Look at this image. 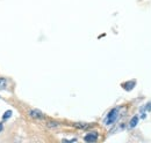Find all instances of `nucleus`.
Here are the masks:
<instances>
[{
    "label": "nucleus",
    "instance_id": "1",
    "mask_svg": "<svg viewBox=\"0 0 151 143\" xmlns=\"http://www.w3.org/2000/svg\"><path fill=\"white\" fill-rule=\"evenodd\" d=\"M119 114H120V110H119V108H112V110L108 112V114H107V117H106V119H105V125H107V126L113 125L114 122L117 120Z\"/></svg>",
    "mask_w": 151,
    "mask_h": 143
},
{
    "label": "nucleus",
    "instance_id": "2",
    "mask_svg": "<svg viewBox=\"0 0 151 143\" xmlns=\"http://www.w3.org/2000/svg\"><path fill=\"white\" fill-rule=\"evenodd\" d=\"M29 117L33 118V119H44V114L40 111V110H30L28 112Z\"/></svg>",
    "mask_w": 151,
    "mask_h": 143
},
{
    "label": "nucleus",
    "instance_id": "3",
    "mask_svg": "<svg viewBox=\"0 0 151 143\" xmlns=\"http://www.w3.org/2000/svg\"><path fill=\"white\" fill-rule=\"evenodd\" d=\"M98 140V133L92 132V133H88L87 135L84 136V141L85 142H95Z\"/></svg>",
    "mask_w": 151,
    "mask_h": 143
},
{
    "label": "nucleus",
    "instance_id": "4",
    "mask_svg": "<svg viewBox=\"0 0 151 143\" xmlns=\"http://www.w3.org/2000/svg\"><path fill=\"white\" fill-rule=\"evenodd\" d=\"M135 86H136V82L135 81H128V82H124V83H122V88L124 90H127V91H130L135 88Z\"/></svg>",
    "mask_w": 151,
    "mask_h": 143
},
{
    "label": "nucleus",
    "instance_id": "5",
    "mask_svg": "<svg viewBox=\"0 0 151 143\" xmlns=\"http://www.w3.org/2000/svg\"><path fill=\"white\" fill-rule=\"evenodd\" d=\"M138 121H139V117L138 115H134L130 121H129V128H135L136 126L138 125Z\"/></svg>",
    "mask_w": 151,
    "mask_h": 143
},
{
    "label": "nucleus",
    "instance_id": "6",
    "mask_svg": "<svg viewBox=\"0 0 151 143\" xmlns=\"http://www.w3.org/2000/svg\"><path fill=\"white\" fill-rule=\"evenodd\" d=\"M6 84H7V81H6V79H4V77H0V90L5 89V88H6Z\"/></svg>",
    "mask_w": 151,
    "mask_h": 143
},
{
    "label": "nucleus",
    "instance_id": "7",
    "mask_svg": "<svg viewBox=\"0 0 151 143\" xmlns=\"http://www.w3.org/2000/svg\"><path fill=\"white\" fill-rule=\"evenodd\" d=\"M11 115H12V111H11V110H8V111H6V112L4 113L2 119H4V120H7V119H9V118H11Z\"/></svg>",
    "mask_w": 151,
    "mask_h": 143
},
{
    "label": "nucleus",
    "instance_id": "8",
    "mask_svg": "<svg viewBox=\"0 0 151 143\" xmlns=\"http://www.w3.org/2000/svg\"><path fill=\"white\" fill-rule=\"evenodd\" d=\"M48 127H49V128H58V127H59V124L51 121V122H48Z\"/></svg>",
    "mask_w": 151,
    "mask_h": 143
},
{
    "label": "nucleus",
    "instance_id": "9",
    "mask_svg": "<svg viewBox=\"0 0 151 143\" xmlns=\"http://www.w3.org/2000/svg\"><path fill=\"white\" fill-rule=\"evenodd\" d=\"M75 127L84 129V128H87V127H88V125H87V124H75Z\"/></svg>",
    "mask_w": 151,
    "mask_h": 143
},
{
    "label": "nucleus",
    "instance_id": "10",
    "mask_svg": "<svg viewBox=\"0 0 151 143\" xmlns=\"http://www.w3.org/2000/svg\"><path fill=\"white\" fill-rule=\"evenodd\" d=\"M144 110H147V111H151V103H148L145 107H144Z\"/></svg>",
    "mask_w": 151,
    "mask_h": 143
},
{
    "label": "nucleus",
    "instance_id": "11",
    "mask_svg": "<svg viewBox=\"0 0 151 143\" xmlns=\"http://www.w3.org/2000/svg\"><path fill=\"white\" fill-rule=\"evenodd\" d=\"M2 130V124H0V132Z\"/></svg>",
    "mask_w": 151,
    "mask_h": 143
}]
</instances>
